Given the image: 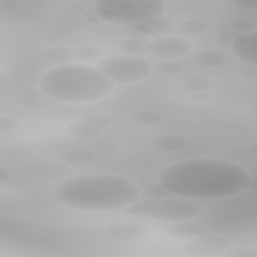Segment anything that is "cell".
Instances as JSON below:
<instances>
[{"label":"cell","mask_w":257,"mask_h":257,"mask_svg":"<svg viewBox=\"0 0 257 257\" xmlns=\"http://www.w3.org/2000/svg\"><path fill=\"white\" fill-rule=\"evenodd\" d=\"M188 98L189 101L194 104H203L211 100L210 94L206 93L205 91H192Z\"/></svg>","instance_id":"obj_30"},{"label":"cell","mask_w":257,"mask_h":257,"mask_svg":"<svg viewBox=\"0 0 257 257\" xmlns=\"http://www.w3.org/2000/svg\"><path fill=\"white\" fill-rule=\"evenodd\" d=\"M148 52L163 60H175L187 55L192 50V45L184 38L178 36H160L148 40Z\"/></svg>","instance_id":"obj_8"},{"label":"cell","mask_w":257,"mask_h":257,"mask_svg":"<svg viewBox=\"0 0 257 257\" xmlns=\"http://www.w3.org/2000/svg\"><path fill=\"white\" fill-rule=\"evenodd\" d=\"M227 257H257V251L247 248L231 249L225 254Z\"/></svg>","instance_id":"obj_29"},{"label":"cell","mask_w":257,"mask_h":257,"mask_svg":"<svg viewBox=\"0 0 257 257\" xmlns=\"http://www.w3.org/2000/svg\"><path fill=\"white\" fill-rule=\"evenodd\" d=\"M209 25L200 18H189L180 23V29L188 34H200L208 29Z\"/></svg>","instance_id":"obj_22"},{"label":"cell","mask_w":257,"mask_h":257,"mask_svg":"<svg viewBox=\"0 0 257 257\" xmlns=\"http://www.w3.org/2000/svg\"><path fill=\"white\" fill-rule=\"evenodd\" d=\"M194 62L206 68H215L224 65L227 62V55L218 50H203L195 54Z\"/></svg>","instance_id":"obj_14"},{"label":"cell","mask_w":257,"mask_h":257,"mask_svg":"<svg viewBox=\"0 0 257 257\" xmlns=\"http://www.w3.org/2000/svg\"><path fill=\"white\" fill-rule=\"evenodd\" d=\"M231 245V240L225 236L205 233L191 238L189 242L182 245L180 250L189 256L208 257L229 249Z\"/></svg>","instance_id":"obj_7"},{"label":"cell","mask_w":257,"mask_h":257,"mask_svg":"<svg viewBox=\"0 0 257 257\" xmlns=\"http://www.w3.org/2000/svg\"><path fill=\"white\" fill-rule=\"evenodd\" d=\"M182 86L191 91H205L208 89L212 82L211 79L203 75H190L182 80Z\"/></svg>","instance_id":"obj_20"},{"label":"cell","mask_w":257,"mask_h":257,"mask_svg":"<svg viewBox=\"0 0 257 257\" xmlns=\"http://www.w3.org/2000/svg\"><path fill=\"white\" fill-rule=\"evenodd\" d=\"M146 22L151 28V36L163 34L167 31L171 30V28L173 26L172 21L163 15L146 20Z\"/></svg>","instance_id":"obj_21"},{"label":"cell","mask_w":257,"mask_h":257,"mask_svg":"<svg viewBox=\"0 0 257 257\" xmlns=\"http://www.w3.org/2000/svg\"><path fill=\"white\" fill-rule=\"evenodd\" d=\"M250 174L224 160L191 159L175 163L160 173V185L172 195L194 199H219L249 189Z\"/></svg>","instance_id":"obj_1"},{"label":"cell","mask_w":257,"mask_h":257,"mask_svg":"<svg viewBox=\"0 0 257 257\" xmlns=\"http://www.w3.org/2000/svg\"><path fill=\"white\" fill-rule=\"evenodd\" d=\"M107 235L118 241H140L150 235V230L141 224L125 223L110 227L107 230Z\"/></svg>","instance_id":"obj_9"},{"label":"cell","mask_w":257,"mask_h":257,"mask_svg":"<svg viewBox=\"0 0 257 257\" xmlns=\"http://www.w3.org/2000/svg\"><path fill=\"white\" fill-rule=\"evenodd\" d=\"M19 5H20V2L17 0H0L1 10H14Z\"/></svg>","instance_id":"obj_33"},{"label":"cell","mask_w":257,"mask_h":257,"mask_svg":"<svg viewBox=\"0 0 257 257\" xmlns=\"http://www.w3.org/2000/svg\"><path fill=\"white\" fill-rule=\"evenodd\" d=\"M252 114H253L254 116H256V106L253 107V109H252Z\"/></svg>","instance_id":"obj_36"},{"label":"cell","mask_w":257,"mask_h":257,"mask_svg":"<svg viewBox=\"0 0 257 257\" xmlns=\"http://www.w3.org/2000/svg\"><path fill=\"white\" fill-rule=\"evenodd\" d=\"M189 139L180 134H164L153 141V146L161 151L177 152L189 146Z\"/></svg>","instance_id":"obj_11"},{"label":"cell","mask_w":257,"mask_h":257,"mask_svg":"<svg viewBox=\"0 0 257 257\" xmlns=\"http://www.w3.org/2000/svg\"><path fill=\"white\" fill-rule=\"evenodd\" d=\"M96 153L90 149L73 148L61 153L60 159L70 165H88L96 161Z\"/></svg>","instance_id":"obj_12"},{"label":"cell","mask_w":257,"mask_h":257,"mask_svg":"<svg viewBox=\"0 0 257 257\" xmlns=\"http://www.w3.org/2000/svg\"><path fill=\"white\" fill-rule=\"evenodd\" d=\"M95 5L110 8L113 12L112 23L123 25L161 16L167 7L163 0H99Z\"/></svg>","instance_id":"obj_5"},{"label":"cell","mask_w":257,"mask_h":257,"mask_svg":"<svg viewBox=\"0 0 257 257\" xmlns=\"http://www.w3.org/2000/svg\"><path fill=\"white\" fill-rule=\"evenodd\" d=\"M134 123L141 126H153L163 121V115L154 110H140L131 116Z\"/></svg>","instance_id":"obj_18"},{"label":"cell","mask_w":257,"mask_h":257,"mask_svg":"<svg viewBox=\"0 0 257 257\" xmlns=\"http://www.w3.org/2000/svg\"><path fill=\"white\" fill-rule=\"evenodd\" d=\"M150 193L155 195V196L161 197V198H167V197H171L172 196V194H170L167 190H165L160 184H156V185L152 186L150 188Z\"/></svg>","instance_id":"obj_32"},{"label":"cell","mask_w":257,"mask_h":257,"mask_svg":"<svg viewBox=\"0 0 257 257\" xmlns=\"http://www.w3.org/2000/svg\"><path fill=\"white\" fill-rule=\"evenodd\" d=\"M11 175H12V171L8 167L4 165H0V182L1 183L7 181L11 177Z\"/></svg>","instance_id":"obj_35"},{"label":"cell","mask_w":257,"mask_h":257,"mask_svg":"<svg viewBox=\"0 0 257 257\" xmlns=\"http://www.w3.org/2000/svg\"><path fill=\"white\" fill-rule=\"evenodd\" d=\"M76 57L83 61H90L98 58L101 55V51L94 46L83 45L75 49Z\"/></svg>","instance_id":"obj_24"},{"label":"cell","mask_w":257,"mask_h":257,"mask_svg":"<svg viewBox=\"0 0 257 257\" xmlns=\"http://www.w3.org/2000/svg\"><path fill=\"white\" fill-rule=\"evenodd\" d=\"M97 68L114 83H132L145 80L152 73L149 61L141 56L114 54L102 57Z\"/></svg>","instance_id":"obj_4"},{"label":"cell","mask_w":257,"mask_h":257,"mask_svg":"<svg viewBox=\"0 0 257 257\" xmlns=\"http://www.w3.org/2000/svg\"><path fill=\"white\" fill-rule=\"evenodd\" d=\"M141 194L134 182L110 174L78 175L61 181L54 190L62 205L82 211H113L126 207Z\"/></svg>","instance_id":"obj_2"},{"label":"cell","mask_w":257,"mask_h":257,"mask_svg":"<svg viewBox=\"0 0 257 257\" xmlns=\"http://www.w3.org/2000/svg\"><path fill=\"white\" fill-rule=\"evenodd\" d=\"M232 53L236 58L240 59L241 61L255 66L257 64V59H256V37L252 38L244 46H241V47H238V48H232Z\"/></svg>","instance_id":"obj_17"},{"label":"cell","mask_w":257,"mask_h":257,"mask_svg":"<svg viewBox=\"0 0 257 257\" xmlns=\"http://www.w3.org/2000/svg\"><path fill=\"white\" fill-rule=\"evenodd\" d=\"M115 83L97 67L65 64L47 70L40 78L39 89L47 97L64 103H87L106 97Z\"/></svg>","instance_id":"obj_3"},{"label":"cell","mask_w":257,"mask_h":257,"mask_svg":"<svg viewBox=\"0 0 257 257\" xmlns=\"http://www.w3.org/2000/svg\"><path fill=\"white\" fill-rule=\"evenodd\" d=\"M181 68V62L176 60H163L158 64V69L163 72H177Z\"/></svg>","instance_id":"obj_28"},{"label":"cell","mask_w":257,"mask_h":257,"mask_svg":"<svg viewBox=\"0 0 257 257\" xmlns=\"http://www.w3.org/2000/svg\"><path fill=\"white\" fill-rule=\"evenodd\" d=\"M20 125L18 117L13 115H1L0 116V130L1 131H13Z\"/></svg>","instance_id":"obj_27"},{"label":"cell","mask_w":257,"mask_h":257,"mask_svg":"<svg viewBox=\"0 0 257 257\" xmlns=\"http://www.w3.org/2000/svg\"><path fill=\"white\" fill-rule=\"evenodd\" d=\"M234 3L240 8H255L257 6V2L254 0H236Z\"/></svg>","instance_id":"obj_34"},{"label":"cell","mask_w":257,"mask_h":257,"mask_svg":"<svg viewBox=\"0 0 257 257\" xmlns=\"http://www.w3.org/2000/svg\"><path fill=\"white\" fill-rule=\"evenodd\" d=\"M148 40L145 38H126L119 44V49L123 54L140 56L148 52L147 48Z\"/></svg>","instance_id":"obj_16"},{"label":"cell","mask_w":257,"mask_h":257,"mask_svg":"<svg viewBox=\"0 0 257 257\" xmlns=\"http://www.w3.org/2000/svg\"><path fill=\"white\" fill-rule=\"evenodd\" d=\"M84 18H85V20H87L90 23H94V24L104 23V21L97 14V12H96L94 7L90 8V9H88V10H86L84 12Z\"/></svg>","instance_id":"obj_31"},{"label":"cell","mask_w":257,"mask_h":257,"mask_svg":"<svg viewBox=\"0 0 257 257\" xmlns=\"http://www.w3.org/2000/svg\"><path fill=\"white\" fill-rule=\"evenodd\" d=\"M43 57L50 63L65 65L76 58V53L67 46H51L44 50Z\"/></svg>","instance_id":"obj_13"},{"label":"cell","mask_w":257,"mask_h":257,"mask_svg":"<svg viewBox=\"0 0 257 257\" xmlns=\"http://www.w3.org/2000/svg\"><path fill=\"white\" fill-rule=\"evenodd\" d=\"M67 133L70 136L78 139H92L101 135L103 133V130L94 127L87 122L78 120L71 122L67 126Z\"/></svg>","instance_id":"obj_15"},{"label":"cell","mask_w":257,"mask_h":257,"mask_svg":"<svg viewBox=\"0 0 257 257\" xmlns=\"http://www.w3.org/2000/svg\"><path fill=\"white\" fill-rule=\"evenodd\" d=\"M165 233L175 238H194L207 233L208 229L204 224L191 220L170 223L164 229Z\"/></svg>","instance_id":"obj_10"},{"label":"cell","mask_w":257,"mask_h":257,"mask_svg":"<svg viewBox=\"0 0 257 257\" xmlns=\"http://www.w3.org/2000/svg\"><path fill=\"white\" fill-rule=\"evenodd\" d=\"M79 120L87 122V123L91 124L92 126L103 130V131L112 124V118L110 116H108L106 114H102V113L85 114V115H82Z\"/></svg>","instance_id":"obj_23"},{"label":"cell","mask_w":257,"mask_h":257,"mask_svg":"<svg viewBox=\"0 0 257 257\" xmlns=\"http://www.w3.org/2000/svg\"><path fill=\"white\" fill-rule=\"evenodd\" d=\"M202 211V208L194 203L167 197L153 201L148 217L160 222L175 223L195 219Z\"/></svg>","instance_id":"obj_6"},{"label":"cell","mask_w":257,"mask_h":257,"mask_svg":"<svg viewBox=\"0 0 257 257\" xmlns=\"http://www.w3.org/2000/svg\"><path fill=\"white\" fill-rule=\"evenodd\" d=\"M233 30L239 33H249L252 31H256L257 22L251 18H240L234 21Z\"/></svg>","instance_id":"obj_25"},{"label":"cell","mask_w":257,"mask_h":257,"mask_svg":"<svg viewBox=\"0 0 257 257\" xmlns=\"http://www.w3.org/2000/svg\"><path fill=\"white\" fill-rule=\"evenodd\" d=\"M153 201L151 199H137L123 208L125 214L137 217H148L151 211Z\"/></svg>","instance_id":"obj_19"},{"label":"cell","mask_w":257,"mask_h":257,"mask_svg":"<svg viewBox=\"0 0 257 257\" xmlns=\"http://www.w3.org/2000/svg\"><path fill=\"white\" fill-rule=\"evenodd\" d=\"M240 33L235 31V30H226V31H223V32H221L220 34L217 35L216 41L221 46L232 48V45H233L235 39L237 38V36Z\"/></svg>","instance_id":"obj_26"}]
</instances>
